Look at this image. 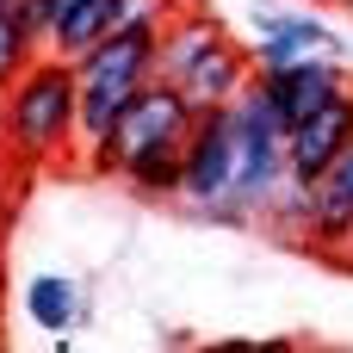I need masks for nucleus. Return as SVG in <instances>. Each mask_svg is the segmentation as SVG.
Wrapping results in <instances>:
<instances>
[{
    "label": "nucleus",
    "mask_w": 353,
    "mask_h": 353,
    "mask_svg": "<svg viewBox=\"0 0 353 353\" xmlns=\"http://www.w3.org/2000/svg\"><path fill=\"white\" fill-rule=\"evenodd\" d=\"M199 105L186 99V87L174 81H143L130 93V105L112 118V130L81 155V168L93 180H124L137 199H180V174H186V137H192Z\"/></svg>",
    "instance_id": "1"
},
{
    "label": "nucleus",
    "mask_w": 353,
    "mask_h": 353,
    "mask_svg": "<svg viewBox=\"0 0 353 353\" xmlns=\"http://www.w3.org/2000/svg\"><path fill=\"white\" fill-rule=\"evenodd\" d=\"M155 50H161V12H130L124 25H112L87 56H74V81H81V124H74V155H87L112 118L130 105V93L143 81H155Z\"/></svg>",
    "instance_id": "2"
},
{
    "label": "nucleus",
    "mask_w": 353,
    "mask_h": 353,
    "mask_svg": "<svg viewBox=\"0 0 353 353\" xmlns=\"http://www.w3.org/2000/svg\"><path fill=\"white\" fill-rule=\"evenodd\" d=\"M74 124H81V81L68 56H37L12 87H6V155L19 168H50L74 155Z\"/></svg>",
    "instance_id": "3"
},
{
    "label": "nucleus",
    "mask_w": 353,
    "mask_h": 353,
    "mask_svg": "<svg viewBox=\"0 0 353 353\" xmlns=\"http://www.w3.org/2000/svg\"><path fill=\"white\" fill-rule=\"evenodd\" d=\"M236 192H230V230H254L267 217V205L285 186V137L292 124L279 118V105L267 99L261 81H248L236 99Z\"/></svg>",
    "instance_id": "4"
},
{
    "label": "nucleus",
    "mask_w": 353,
    "mask_h": 353,
    "mask_svg": "<svg viewBox=\"0 0 353 353\" xmlns=\"http://www.w3.org/2000/svg\"><path fill=\"white\" fill-rule=\"evenodd\" d=\"M230 192H236V112L230 105H199L192 137H186V174H180V205L230 223Z\"/></svg>",
    "instance_id": "5"
},
{
    "label": "nucleus",
    "mask_w": 353,
    "mask_h": 353,
    "mask_svg": "<svg viewBox=\"0 0 353 353\" xmlns=\"http://www.w3.org/2000/svg\"><path fill=\"white\" fill-rule=\"evenodd\" d=\"M347 143H353V87L335 93L323 112H310L304 124H292V137H285V180L292 186H316L341 161Z\"/></svg>",
    "instance_id": "6"
},
{
    "label": "nucleus",
    "mask_w": 353,
    "mask_h": 353,
    "mask_svg": "<svg viewBox=\"0 0 353 353\" xmlns=\"http://www.w3.org/2000/svg\"><path fill=\"white\" fill-rule=\"evenodd\" d=\"M254 81L267 87V99L279 105L285 124H304L310 112H323L335 93L353 87L341 56H304V62H285V68H254Z\"/></svg>",
    "instance_id": "7"
},
{
    "label": "nucleus",
    "mask_w": 353,
    "mask_h": 353,
    "mask_svg": "<svg viewBox=\"0 0 353 353\" xmlns=\"http://www.w3.org/2000/svg\"><path fill=\"white\" fill-rule=\"evenodd\" d=\"M304 248L335 261V267H353V143L310 186V236H304Z\"/></svg>",
    "instance_id": "8"
},
{
    "label": "nucleus",
    "mask_w": 353,
    "mask_h": 353,
    "mask_svg": "<svg viewBox=\"0 0 353 353\" xmlns=\"http://www.w3.org/2000/svg\"><path fill=\"white\" fill-rule=\"evenodd\" d=\"M248 50H254V68H285V62H304V56H347V37H335L310 12L254 6V43Z\"/></svg>",
    "instance_id": "9"
},
{
    "label": "nucleus",
    "mask_w": 353,
    "mask_h": 353,
    "mask_svg": "<svg viewBox=\"0 0 353 353\" xmlns=\"http://www.w3.org/2000/svg\"><path fill=\"white\" fill-rule=\"evenodd\" d=\"M223 37H230V25H223L217 12H205L199 0L174 6V12L161 19V50H155V74L180 87V81H186V74H192V68H199V62H205V56H211V50H217Z\"/></svg>",
    "instance_id": "10"
},
{
    "label": "nucleus",
    "mask_w": 353,
    "mask_h": 353,
    "mask_svg": "<svg viewBox=\"0 0 353 353\" xmlns=\"http://www.w3.org/2000/svg\"><path fill=\"white\" fill-rule=\"evenodd\" d=\"M248 81H254V50H248L242 37H223V43H217V50H211V56L180 81V87H186L192 105H230Z\"/></svg>",
    "instance_id": "11"
},
{
    "label": "nucleus",
    "mask_w": 353,
    "mask_h": 353,
    "mask_svg": "<svg viewBox=\"0 0 353 353\" xmlns=\"http://www.w3.org/2000/svg\"><path fill=\"white\" fill-rule=\"evenodd\" d=\"M25 316L56 341V335H74V323L87 316V298L68 273H31L25 279Z\"/></svg>",
    "instance_id": "12"
},
{
    "label": "nucleus",
    "mask_w": 353,
    "mask_h": 353,
    "mask_svg": "<svg viewBox=\"0 0 353 353\" xmlns=\"http://www.w3.org/2000/svg\"><path fill=\"white\" fill-rule=\"evenodd\" d=\"M37 56H43V37H37L25 0H0V93H6Z\"/></svg>",
    "instance_id": "13"
},
{
    "label": "nucleus",
    "mask_w": 353,
    "mask_h": 353,
    "mask_svg": "<svg viewBox=\"0 0 353 353\" xmlns=\"http://www.w3.org/2000/svg\"><path fill=\"white\" fill-rule=\"evenodd\" d=\"M68 6H81V0H25V12H31V25H37V37H43V31H50V25H56V19H62Z\"/></svg>",
    "instance_id": "14"
},
{
    "label": "nucleus",
    "mask_w": 353,
    "mask_h": 353,
    "mask_svg": "<svg viewBox=\"0 0 353 353\" xmlns=\"http://www.w3.org/2000/svg\"><path fill=\"white\" fill-rule=\"evenodd\" d=\"M0 137H6V93H0Z\"/></svg>",
    "instance_id": "15"
}]
</instances>
